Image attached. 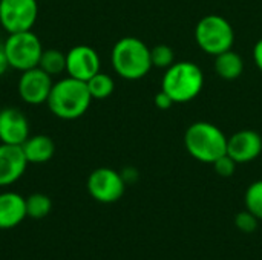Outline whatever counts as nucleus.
Listing matches in <instances>:
<instances>
[{
	"label": "nucleus",
	"instance_id": "nucleus-1",
	"mask_svg": "<svg viewBox=\"0 0 262 260\" xmlns=\"http://www.w3.org/2000/svg\"><path fill=\"white\" fill-rule=\"evenodd\" d=\"M92 103L86 81L75 80L72 77L61 78L54 83L48 97V107L51 113L60 120H77L83 116Z\"/></svg>",
	"mask_w": 262,
	"mask_h": 260
},
{
	"label": "nucleus",
	"instance_id": "nucleus-2",
	"mask_svg": "<svg viewBox=\"0 0 262 260\" xmlns=\"http://www.w3.org/2000/svg\"><path fill=\"white\" fill-rule=\"evenodd\" d=\"M111 61L117 75L129 81L144 78L154 67L150 48L137 37L120 38L112 48Z\"/></svg>",
	"mask_w": 262,
	"mask_h": 260
},
{
	"label": "nucleus",
	"instance_id": "nucleus-3",
	"mask_svg": "<svg viewBox=\"0 0 262 260\" xmlns=\"http://www.w3.org/2000/svg\"><path fill=\"white\" fill-rule=\"evenodd\" d=\"M184 147L196 161L213 164L227 153V136L218 126L209 121H196L184 133Z\"/></svg>",
	"mask_w": 262,
	"mask_h": 260
},
{
	"label": "nucleus",
	"instance_id": "nucleus-4",
	"mask_svg": "<svg viewBox=\"0 0 262 260\" xmlns=\"http://www.w3.org/2000/svg\"><path fill=\"white\" fill-rule=\"evenodd\" d=\"M204 86V74L193 61H177L163 77L161 89L175 104H184L195 100Z\"/></svg>",
	"mask_w": 262,
	"mask_h": 260
},
{
	"label": "nucleus",
	"instance_id": "nucleus-5",
	"mask_svg": "<svg viewBox=\"0 0 262 260\" xmlns=\"http://www.w3.org/2000/svg\"><path fill=\"white\" fill-rule=\"evenodd\" d=\"M195 41L209 55H218L232 49L235 41L233 26L220 14L204 15L195 26Z\"/></svg>",
	"mask_w": 262,
	"mask_h": 260
},
{
	"label": "nucleus",
	"instance_id": "nucleus-6",
	"mask_svg": "<svg viewBox=\"0 0 262 260\" xmlns=\"http://www.w3.org/2000/svg\"><path fill=\"white\" fill-rule=\"evenodd\" d=\"M9 66L15 70H28L37 67L40 57L43 54V46L37 34L31 31L8 34V38L3 43Z\"/></svg>",
	"mask_w": 262,
	"mask_h": 260
},
{
	"label": "nucleus",
	"instance_id": "nucleus-7",
	"mask_svg": "<svg viewBox=\"0 0 262 260\" xmlns=\"http://www.w3.org/2000/svg\"><path fill=\"white\" fill-rule=\"evenodd\" d=\"M37 17V0H0V25L8 34L31 31Z\"/></svg>",
	"mask_w": 262,
	"mask_h": 260
},
{
	"label": "nucleus",
	"instance_id": "nucleus-8",
	"mask_svg": "<svg viewBox=\"0 0 262 260\" xmlns=\"http://www.w3.org/2000/svg\"><path fill=\"white\" fill-rule=\"evenodd\" d=\"M86 185L89 195L101 204H114L120 201L126 190V181L121 173L109 167L95 169L89 175Z\"/></svg>",
	"mask_w": 262,
	"mask_h": 260
},
{
	"label": "nucleus",
	"instance_id": "nucleus-9",
	"mask_svg": "<svg viewBox=\"0 0 262 260\" xmlns=\"http://www.w3.org/2000/svg\"><path fill=\"white\" fill-rule=\"evenodd\" d=\"M52 86V77L37 66L21 72L17 83V92L23 103L29 106H40L48 101Z\"/></svg>",
	"mask_w": 262,
	"mask_h": 260
},
{
	"label": "nucleus",
	"instance_id": "nucleus-10",
	"mask_svg": "<svg viewBox=\"0 0 262 260\" xmlns=\"http://www.w3.org/2000/svg\"><path fill=\"white\" fill-rule=\"evenodd\" d=\"M100 55L88 44H77L66 52V74L80 81H88L100 72Z\"/></svg>",
	"mask_w": 262,
	"mask_h": 260
},
{
	"label": "nucleus",
	"instance_id": "nucleus-11",
	"mask_svg": "<svg viewBox=\"0 0 262 260\" xmlns=\"http://www.w3.org/2000/svg\"><path fill=\"white\" fill-rule=\"evenodd\" d=\"M31 135L26 115L17 107L0 109V143L21 146Z\"/></svg>",
	"mask_w": 262,
	"mask_h": 260
},
{
	"label": "nucleus",
	"instance_id": "nucleus-12",
	"mask_svg": "<svg viewBox=\"0 0 262 260\" xmlns=\"http://www.w3.org/2000/svg\"><path fill=\"white\" fill-rule=\"evenodd\" d=\"M262 153V138L255 130H239L227 138V155L236 164L255 161Z\"/></svg>",
	"mask_w": 262,
	"mask_h": 260
},
{
	"label": "nucleus",
	"instance_id": "nucleus-13",
	"mask_svg": "<svg viewBox=\"0 0 262 260\" xmlns=\"http://www.w3.org/2000/svg\"><path fill=\"white\" fill-rule=\"evenodd\" d=\"M28 164L21 146L0 143V187L17 182L25 175Z\"/></svg>",
	"mask_w": 262,
	"mask_h": 260
},
{
	"label": "nucleus",
	"instance_id": "nucleus-14",
	"mask_svg": "<svg viewBox=\"0 0 262 260\" xmlns=\"http://www.w3.org/2000/svg\"><path fill=\"white\" fill-rule=\"evenodd\" d=\"M26 201L14 192L0 193V230H11L26 219Z\"/></svg>",
	"mask_w": 262,
	"mask_h": 260
},
{
	"label": "nucleus",
	"instance_id": "nucleus-15",
	"mask_svg": "<svg viewBox=\"0 0 262 260\" xmlns=\"http://www.w3.org/2000/svg\"><path fill=\"white\" fill-rule=\"evenodd\" d=\"M21 149L29 164H45L55 153V144L48 135H29Z\"/></svg>",
	"mask_w": 262,
	"mask_h": 260
},
{
	"label": "nucleus",
	"instance_id": "nucleus-16",
	"mask_svg": "<svg viewBox=\"0 0 262 260\" xmlns=\"http://www.w3.org/2000/svg\"><path fill=\"white\" fill-rule=\"evenodd\" d=\"M215 70L220 78L226 81H233L239 78L244 72V61L239 54L229 49L215 55Z\"/></svg>",
	"mask_w": 262,
	"mask_h": 260
},
{
	"label": "nucleus",
	"instance_id": "nucleus-17",
	"mask_svg": "<svg viewBox=\"0 0 262 260\" xmlns=\"http://www.w3.org/2000/svg\"><path fill=\"white\" fill-rule=\"evenodd\" d=\"M38 67L51 77L60 75L66 72V54L60 52L58 49H43Z\"/></svg>",
	"mask_w": 262,
	"mask_h": 260
},
{
	"label": "nucleus",
	"instance_id": "nucleus-18",
	"mask_svg": "<svg viewBox=\"0 0 262 260\" xmlns=\"http://www.w3.org/2000/svg\"><path fill=\"white\" fill-rule=\"evenodd\" d=\"M86 84H88L92 100H106L107 97L112 95V92L115 89V83H114L112 77H109L107 74H103L101 70L98 74H95L92 78H89L86 81Z\"/></svg>",
	"mask_w": 262,
	"mask_h": 260
},
{
	"label": "nucleus",
	"instance_id": "nucleus-19",
	"mask_svg": "<svg viewBox=\"0 0 262 260\" xmlns=\"http://www.w3.org/2000/svg\"><path fill=\"white\" fill-rule=\"evenodd\" d=\"M26 201V216L31 219H45L52 210V201L43 193H32Z\"/></svg>",
	"mask_w": 262,
	"mask_h": 260
},
{
	"label": "nucleus",
	"instance_id": "nucleus-20",
	"mask_svg": "<svg viewBox=\"0 0 262 260\" xmlns=\"http://www.w3.org/2000/svg\"><path fill=\"white\" fill-rule=\"evenodd\" d=\"M244 205L246 210H249L259 221H262V179L255 181L249 185L244 195Z\"/></svg>",
	"mask_w": 262,
	"mask_h": 260
},
{
	"label": "nucleus",
	"instance_id": "nucleus-21",
	"mask_svg": "<svg viewBox=\"0 0 262 260\" xmlns=\"http://www.w3.org/2000/svg\"><path fill=\"white\" fill-rule=\"evenodd\" d=\"M152 66L158 69H169L175 63V52L167 44H157L150 49Z\"/></svg>",
	"mask_w": 262,
	"mask_h": 260
},
{
	"label": "nucleus",
	"instance_id": "nucleus-22",
	"mask_svg": "<svg viewBox=\"0 0 262 260\" xmlns=\"http://www.w3.org/2000/svg\"><path fill=\"white\" fill-rule=\"evenodd\" d=\"M258 224H259V219L250 213L249 210H244V211H239L236 216H235V227L246 233V234H250V233H255L256 228H258Z\"/></svg>",
	"mask_w": 262,
	"mask_h": 260
},
{
	"label": "nucleus",
	"instance_id": "nucleus-23",
	"mask_svg": "<svg viewBox=\"0 0 262 260\" xmlns=\"http://www.w3.org/2000/svg\"><path fill=\"white\" fill-rule=\"evenodd\" d=\"M212 166H213L215 172H216L221 178H230V176H233V173H235L238 164L226 153V155H223L221 158H218Z\"/></svg>",
	"mask_w": 262,
	"mask_h": 260
},
{
	"label": "nucleus",
	"instance_id": "nucleus-24",
	"mask_svg": "<svg viewBox=\"0 0 262 260\" xmlns=\"http://www.w3.org/2000/svg\"><path fill=\"white\" fill-rule=\"evenodd\" d=\"M154 103H155V106L158 107V109H161V110H167V109H170L175 103H173V100L161 89L157 95H155V100H154Z\"/></svg>",
	"mask_w": 262,
	"mask_h": 260
},
{
	"label": "nucleus",
	"instance_id": "nucleus-25",
	"mask_svg": "<svg viewBox=\"0 0 262 260\" xmlns=\"http://www.w3.org/2000/svg\"><path fill=\"white\" fill-rule=\"evenodd\" d=\"M253 60H255V64L256 67L262 72V38H259L253 48Z\"/></svg>",
	"mask_w": 262,
	"mask_h": 260
},
{
	"label": "nucleus",
	"instance_id": "nucleus-26",
	"mask_svg": "<svg viewBox=\"0 0 262 260\" xmlns=\"http://www.w3.org/2000/svg\"><path fill=\"white\" fill-rule=\"evenodd\" d=\"M9 61H8V57H6V52L3 49V44L0 46V77L5 75V72L9 69Z\"/></svg>",
	"mask_w": 262,
	"mask_h": 260
}]
</instances>
